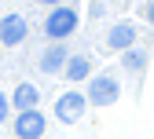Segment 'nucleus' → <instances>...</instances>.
Returning a JSON list of instances; mask_svg holds the SVG:
<instances>
[{"mask_svg": "<svg viewBox=\"0 0 154 139\" xmlns=\"http://www.w3.org/2000/svg\"><path fill=\"white\" fill-rule=\"evenodd\" d=\"M73 29H77V11H73V8L63 4V8H51V11H48V18H44V33L51 37L55 44H59L63 37H70Z\"/></svg>", "mask_w": 154, "mask_h": 139, "instance_id": "nucleus-1", "label": "nucleus"}, {"mask_svg": "<svg viewBox=\"0 0 154 139\" xmlns=\"http://www.w3.org/2000/svg\"><path fill=\"white\" fill-rule=\"evenodd\" d=\"M118 95H121L118 81H114L110 73H103V77H92L85 99H88V103H95V106H110V103H118Z\"/></svg>", "mask_w": 154, "mask_h": 139, "instance_id": "nucleus-2", "label": "nucleus"}, {"mask_svg": "<svg viewBox=\"0 0 154 139\" xmlns=\"http://www.w3.org/2000/svg\"><path fill=\"white\" fill-rule=\"evenodd\" d=\"M85 106H88V99L81 95V92H63L59 95V103H55V117L59 121H81V113H85Z\"/></svg>", "mask_w": 154, "mask_h": 139, "instance_id": "nucleus-3", "label": "nucleus"}, {"mask_svg": "<svg viewBox=\"0 0 154 139\" xmlns=\"http://www.w3.org/2000/svg\"><path fill=\"white\" fill-rule=\"evenodd\" d=\"M26 18L22 15H4V18H0V44H4V48H18V44H22L26 41Z\"/></svg>", "mask_w": 154, "mask_h": 139, "instance_id": "nucleus-4", "label": "nucleus"}, {"mask_svg": "<svg viewBox=\"0 0 154 139\" xmlns=\"http://www.w3.org/2000/svg\"><path fill=\"white\" fill-rule=\"evenodd\" d=\"M15 135L18 139H41L44 135V113L41 110H22L15 117Z\"/></svg>", "mask_w": 154, "mask_h": 139, "instance_id": "nucleus-5", "label": "nucleus"}, {"mask_svg": "<svg viewBox=\"0 0 154 139\" xmlns=\"http://www.w3.org/2000/svg\"><path fill=\"white\" fill-rule=\"evenodd\" d=\"M106 44H110L114 51H128L132 44H136V26H132V22H118V26L110 29Z\"/></svg>", "mask_w": 154, "mask_h": 139, "instance_id": "nucleus-6", "label": "nucleus"}, {"mask_svg": "<svg viewBox=\"0 0 154 139\" xmlns=\"http://www.w3.org/2000/svg\"><path fill=\"white\" fill-rule=\"evenodd\" d=\"M66 62H70V55H66L63 44H51V48L41 55V70H44V73H59V70H66Z\"/></svg>", "mask_w": 154, "mask_h": 139, "instance_id": "nucleus-7", "label": "nucleus"}, {"mask_svg": "<svg viewBox=\"0 0 154 139\" xmlns=\"http://www.w3.org/2000/svg\"><path fill=\"white\" fill-rule=\"evenodd\" d=\"M11 103L18 106V113H22V110H37V103H41V92H37L33 84H18V88L11 92Z\"/></svg>", "mask_w": 154, "mask_h": 139, "instance_id": "nucleus-8", "label": "nucleus"}, {"mask_svg": "<svg viewBox=\"0 0 154 139\" xmlns=\"http://www.w3.org/2000/svg\"><path fill=\"white\" fill-rule=\"evenodd\" d=\"M88 73H92V62H88L85 55H73L70 62H66V77H70V81H85Z\"/></svg>", "mask_w": 154, "mask_h": 139, "instance_id": "nucleus-9", "label": "nucleus"}, {"mask_svg": "<svg viewBox=\"0 0 154 139\" xmlns=\"http://www.w3.org/2000/svg\"><path fill=\"white\" fill-rule=\"evenodd\" d=\"M143 62H147V55H143V51H125V66H128V70H136V73H140Z\"/></svg>", "mask_w": 154, "mask_h": 139, "instance_id": "nucleus-10", "label": "nucleus"}, {"mask_svg": "<svg viewBox=\"0 0 154 139\" xmlns=\"http://www.w3.org/2000/svg\"><path fill=\"white\" fill-rule=\"evenodd\" d=\"M4 117H8V95L0 92V121H4Z\"/></svg>", "mask_w": 154, "mask_h": 139, "instance_id": "nucleus-11", "label": "nucleus"}, {"mask_svg": "<svg viewBox=\"0 0 154 139\" xmlns=\"http://www.w3.org/2000/svg\"><path fill=\"white\" fill-rule=\"evenodd\" d=\"M147 22L154 26V0H150V4H147Z\"/></svg>", "mask_w": 154, "mask_h": 139, "instance_id": "nucleus-12", "label": "nucleus"}, {"mask_svg": "<svg viewBox=\"0 0 154 139\" xmlns=\"http://www.w3.org/2000/svg\"><path fill=\"white\" fill-rule=\"evenodd\" d=\"M41 4H51V8H63V0H41Z\"/></svg>", "mask_w": 154, "mask_h": 139, "instance_id": "nucleus-13", "label": "nucleus"}]
</instances>
